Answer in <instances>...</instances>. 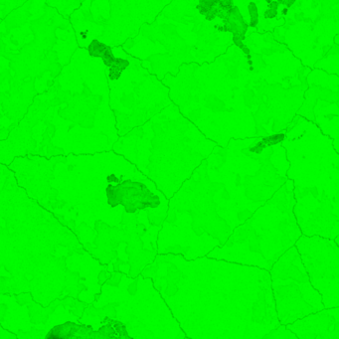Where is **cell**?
Masks as SVG:
<instances>
[{
	"label": "cell",
	"instance_id": "obj_1",
	"mask_svg": "<svg viewBox=\"0 0 339 339\" xmlns=\"http://www.w3.org/2000/svg\"><path fill=\"white\" fill-rule=\"evenodd\" d=\"M282 144L293 181L294 214L303 234L339 236V153L333 140L313 122L296 117Z\"/></svg>",
	"mask_w": 339,
	"mask_h": 339
},
{
	"label": "cell",
	"instance_id": "obj_2",
	"mask_svg": "<svg viewBox=\"0 0 339 339\" xmlns=\"http://www.w3.org/2000/svg\"><path fill=\"white\" fill-rule=\"evenodd\" d=\"M286 132L231 139L212 155L220 176L215 193L218 213L234 230L270 200L288 180L289 161L282 142ZM214 198V199H215Z\"/></svg>",
	"mask_w": 339,
	"mask_h": 339
},
{
	"label": "cell",
	"instance_id": "obj_3",
	"mask_svg": "<svg viewBox=\"0 0 339 339\" xmlns=\"http://www.w3.org/2000/svg\"><path fill=\"white\" fill-rule=\"evenodd\" d=\"M293 181L288 179L248 220L234 229L215 257L270 271L303 234L294 214Z\"/></svg>",
	"mask_w": 339,
	"mask_h": 339
},
{
	"label": "cell",
	"instance_id": "obj_4",
	"mask_svg": "<svg viewBox=\"0 0 339 339\" xmlns=\"http://www.w3.org/2000/svg\"><path fill=\"white\" fill-rule=\"evenodd\" d=\"M270 274L277 313L282 324H290L325 309L296 246L287 250L275 262Z\"/></svg>",
	"mask_w": 339,
	"mask_h": 339
},
{
	"label": "cell",
	"instance_id": "obj_5",
	"mask_svg": "<svg viewBox=\"0 0 339 339\" xmlns=\"http://www.w3.org/2000/svg\"><path fill=\"white\" fill-rule=\"evenodd\" d=\"M325 309L339 307V245L334 239L303 235L295 244Z\"/></svg>",
	"mask_w": 339,
	"mask_h": 339
},
{
	"label": "cell",
	"instance_id": "obj_6",
	"mask_svg": "<svg viewBox=\"0 0 339 339\" xmlns=\"http://www.w3.org/2000/svg\"><path fill=\"white\" fill-rule=\"evenodd\" d=\"M287 326L298 339H339V307L323 309Z\"/></svg>",
	"mask_w": 339,
	"mask_h": 339
},
{
	"label": "cell",
	"instance_id": "obj_7",
	"mask_svg": "<svg viewBox=\"0 0 339 339\" xmlns=\"http://www.w3.org/2000/svg\"><path fill=\"white\" fill-rule=\"evenodd\" d=\"M263 338L266 339H298V337L287 328V325L280 324L278 327L271 330Z\"/></svg>",
	"mask_w": 339,
	"mask_h": 339
},
{
	"label": "cell",
	"instance_id": "obj_8",
	"mask_svg": "<svg viewBox=\"0 0 339 339\" xmlns=\"http://www.w3.org/2000/svg\"><path fill=\"white\" fill-rule=\"evenodd\" d=\"M108 47H106L104 44L98 42V41H94L89 48L90 54L95 56V57H104V53L107 51Z\"/></svg>",
	"mask_w": 339,
	"mask_h": 339
},
{
	"label": "cell",
	"instance_id": "obj_9",
	"mask_svg": "<svg viewBox=\"0 0 339 339\" xmlns=\"http://www.w3.org/2000/svg\"><path fill=\"white\" fill-rule=\"evenodd\" d=\"M137 222V216L135 213H129V212H125L122 216V224L123 225H128V224H134L136 225Z\"/></svg>",
	"mask_w": 339,
	"mask_h": 339
},
{
	"label": "cell",
	"instance_id": "obj_10",
	"mask_svg": "<svg viewBox=\"0 0 339 339\" xmlns=\"http://www.w3.org/2000/svg\"><path fill=\"white\" fill-rule=\"evenodd\" d=\"M121 280H122V274L119 273V272H117L116 274L111 275V276L107 279V281H106V285L111 286V287H119V284H120Z\"/></svg>",
	"mask_w": 339,
	"mask_h": 339
},
{
	"label": "cell",
	"instance_id": "obj_11",
	"mask_svg": "<svg viewBox=\"0 0 339 339\" xmlns=\"http://www.w3.org/2000/svg\"><path fill=\"white\" fill-rule=\"evenodd\" d=\"M181 274L178 271H168L167 272V277H166V281L167 283H178L180 280Z\"/></svg>",
	"mask_w": 339,
	"mask_h": 339
},
{
	"label": "cell",
	"instance_id": "obj_12",
	"mask_svg": "<svg viewBox=\"0 0 339 339\" xmlns=\"http://www.w3.org/2000/svg\"><path fill=\"white\" fill-rule=\"evenodd\" d=\"M116 306H119V304H110V305H107V306L103 308L105 315L107 317H109V318H116L117 317V311L115 309Z\"/></svg>",
	"mask_w": 339,
	"mask_h": 339
},
{
	"label": "cell",
	"instance_id": "obj_13",
	"mask_svg": "<svg viewBox=\"0 0 339 339\" xmlns=\"http://www.w3.org/2000/svg\"><path fill=\"white\" fill-rule=\"evenodd\" d=\"M157 266H147L143 271H142V277L143 278H153L157 275Z\"/></svg>",
	"mask_w": 339,
	"mask_h": 339
},
{
	"label": "cell",
	"instance_id": "obj_14",
	"mask_svg": "<svg viewBox=\"0 0 339 339\" xmlns=\"http://www.w3.org/2000/svg\"><path fill=\"white\" fill-rule=\"evenodd\" d=\"M16 302L20 306H24V305L32 303V299H31V296H30L29 293H20L19 295L16 296Z\"/></svg>",
	"mask_w": 339,
	"mask_h": 339
},
{
	"label": "cell",
	"instance_id": "obj_15",
	"mask_svg": "<svg viewBox=\"0 0 339 339\" xmlns=\"http://www.w3.org/2000/svg\"><path fill=\"white\" fill-rule=\"evenodd\" d=\"M95 226H96V230L98 231V233H108V231L110 229V227L106 223L102 222L101 220L96 221Z\"/></svg>",
	"mask_w": 339,
	"mask_h": 339
},
{
	"label": "cell",
	"instance_id": "obj_16",
	"mask_svg": "<svg viewBox=\"0 0 339 339\" xmlns=\"http://www.w3.org/2000/svg\"><path fill=\"white\" fill-rule=\"evenodd\" d=\"M141 268L142 266L139 262H135L131 265V270H130V276L131 278H135L136 276L139 275V273L141 272Z\"/></svg>",
	"mask_w": 339,
	"mask_h": 339
},
{
	"label": "cell",
	"instance_id": "obj_17",
	"mask_svg": "<svg viewBox=\"0 0 339 339\" xmlns=\"http://www.w3.org/2000/svg\"><path fill=\"white\" fill-rule=\"evenodd\" d=\"M44 310L40 309V307L34 303H30V305L28 306V313H29V315L30 316H33L35 314H38V313H42Z\"/></svg>",
	"mask_w": 339,
	"mask_h": 339
},
{
	"label": "cell",
	"instance_id": "obj_18",
	"mask_svg": "<svg viewBox=\"0 0 339 339\" xmlns=\"http://www.w3.org/2000/svg\"><path fill=\"white\" fill-rule=\"evenodd\" d=\"M178 291V287L176 286V284L174 283H168L167 287H166V294L169 296H173L174 294H176V292Z\"/></svg>",
	"mask_w": 339,
	"mask_h": 339
},
{
	"label": "cell",
	"instance_id": "obj_19",
	"mask_svg": "<svg viewBox=\"0 0 339 339\" xmlns=\"http://www.w3.org/2000/svg\"><path fill=\"white\" fill-rule=\"evenodd\" d=\"M141 252H142V254L146 257V259H147V261H153L155 259H156V255H157V253H156V251L154 250V251H149V250H141Z\"/></svg>",
	"mask_w": 339,
	"mask_h": 339
},
{
	"label": "cell",
	"instance_id": "obj_20",
	"mask_svg": "<svg viewBox=\"0 0 339 339\" xmlns=\"http://www.w3.org/2000/svg\"><path fill=\"white\" fill-rule=\"evenodd\" d=\"M62 305L64 307H70V308H75L76 307V302L73 299V296H67L64 298L62 302Z\"/></svg>",
	"mask_w": 339,
	"mask_h": 339
},
{
	"label": "cell",
	"instance_id": "obj_21",
	"mask_svg": "<svg viewBox=\"0 0 339 339\" xmlns=\"http://www.w3.org/2000/svg\"><path fill=\"white\" fill-rule=\"evenodd\" d=\"M166 221L168 223H174L176 221V214L173 209H170L167 216H166Z\"/></svg>",
	"mask_w": 339,
	"mask_h": 339
},
{
	"label": "cell",
	"instance_id": "obj_22",
	"mask_svg": "<svg viewBox=\"0 0 339 339\" xmlns=\"http://www.w3.org/2000/svg\"><path fill=\"white\" fill-rule=\"evenodd\" d=\"M181 250H182V247L179 246V245H175V246H170L166 249V251L168 253H173V254H179L181 253Z\"/></svg>",
	"mask_w": 339,
	"mask_h": 339
},
{
	"label": "cell",
	"instance_id": "obj_23",
	"mask_svg": "<svg viewBox=\"0 0 339 339\" xmlns=\"http://www.w3.org/2000/svg\"><path fill=\"white\" fill-rule=\"evenodd\" d=\"M108 277L106 276V272L105 271H102L100 274H99V277H98V281H99V284L100 285H103L104 283H106Z\"/></svg>",
	"mask_w": 339,
	"mask_h": 339
},
{
	"label": "cell",
	"instance_id": "obj_24",
	"mask_svg": "<svg viewBox=\"0 0 339 339\" xmlns=\"http://www.w3.org/2000/svg\"><path fill=\"white\" fill-rule=\"evenodd\" d=\"M146 229H145V226L143 224H140V223H137L136 224V229H135V233H137L138 235L143 236V234L145 233Z\"/></svg>",
	"mask_w": 339,
	"mask_h": 339
},
{
	"label": "cell",
	"instance_id": "obj_25",
	"mask_svg": "<svg viewBox=\"0 0 339 339\" xmlns=\"http://www.w3.org/2000/svg\"><path fill=\"white\" fill-rule=\"evenodd\" d=\"M128 291L131 295H135V293L137 291V281L131 283V285L128 287Z\"/></svg>",
	"mask_w": 339,
	"mask_h": 339
},
{
	"label": "cell",
	"instance_id": "obj_26",
	"mask_svg": "<svg viewBox=\"0 0 339 339\" xmlns=\"http://www.w3.org/2000/svg\"><path fill=\"white\" fill-rule=\"evenodd\" d=\"M56 265H57V267H58L59 269H61V270H65V268H66V258H65V257H62V258L58 259V260L56 261Z\"/></svg>",
	"mask_w": 339,
	"mask_h": 339
},
{
	"label": "cell",
	"instance_id": "obj_27",
	"mask_svg": "<svg viewBox=\"0 0 339 339\" xmlns=\"http://www.w3.org/2000/svg\"><path fill=\"white\" fill-rule=\"evenodd\" d=\"M88 308V305L86 303L83 302H76V307L75 309H77L81 313H84V311Z\"/></svg>",
	"mask_w": 339,
	"mask_h": 339
},
{
	"label": "cell",
	"instance_id": "obj_28",
	"mask_svg": "<svg viewBox=\"0 0 339 339\" xmlns=\"http://www.w3.org/2000/svg\"><path fill=\"white\" fill-rule=\"evenodd\" d=\"M120 230H121V229H119L118 227H112V228H110L109 231H108V234L110 236V238H111V239L116 238V237L118 236V234L120 233Z\"/></svg>",
	"mask_w": 339,
	"mask_h": 339
},
{
	"label": "cell",
	"instance_id": "obj_29",
	"mask_svg": "<svg viewBox=\"0 0 339 339\" xmlns=\"http://www.w3.org/2000/svg\"><path fill=\"white\" fill-rule=\"evenodd\" d=\"M127 227L125 228V230L129 233V234H133V233H135V229H136V225H134V224H128V225H126Z\"/></svg>",
	"mask_w": 339,
	"mask_h": 339
},
{
	"label": "cell",
	"instance_id": "obj_30",
	"mask_svg": "<svg viewBox=\"0 0 339 339\" xmlns=\"http://www.w3.org/2000/svg\"><path fill=\"white\" fill-rule=\"evenodd\" d=\"M48 195H49V199L53 201V200H56L57 198V195H58V191L56 189H50L49 192H48Z\"/></svg>",
	"mask_w": 339,
	"mask_h": 339
},
{
	"label": "cell",
	"instance_id": "obj_31",
	"mask_svg": "<svg viewBox=\"0 0 339 339\" xmlns=\"http://www.w3.org/2000/svg\"><path fill=\"white\" fill-rule=\"evenodd\" d=\"M98 310H99V309H96V308H94V307H91V308L88 309V313H89L90 315H92V316H98Z\"/></svg>",
	"mask_w": 339,
	"mask_h": 339
},
{
	"label": "cell",
	"instance_id": "obj_32",
	"mask_svg": "<svg viewBox=\"0 0 339 339\" xmlns=\"http://www.w3.org/2000/svg\"><path fill=\"white\" fill-rule=\"evenodd\" d=\"M0 312H1V320H3V317L5 316V313L7 312V308L5 305L0 306Z\"/></svg>",
	"mask_w": 339,
	"mask_h": 339
},
{
	"label": "cell",
	"instance_id": "obj_33",
	"mask_svg": "<svg viewBox=\"0 0 339 339\" xmlns=\"http://www.w3.org/2000/svg\"><path fill=\"white\" fill-rule=\"evenodd\" d=\"M167 260L164 258V257H161V256H159V257H157V266H159L160 263H166L167 262Z\"/></svg>",
	"mask_w": 339,
	"mask_h": 339
},
{
	"label": "cell",
	"instance_id": "obj_34",
	"mask_svg": "<svg viewBox=\"0 0 339 339\" xmlns=\"http://www.w3.org/2000/svg\"><path fill=\"white\" fill-rule=\"evenodd\" d=\"M48 144H50V138H49V136H47V134H44L42 145H48Z\"/></svg>",
	"mask_w": 339,
	"mask_h": 339
},
{
	"label": "cell",
	"instance_id": "obj_35",
	"mask_svg": "<svg viewBox=\"0 0 339 339\" xmlns=\"http://www.w3.org/2000/svg\"><path fill=\"white\" fill-rule=\"evenodd\" d=\"M68 227H70L73 231L76 230V224H75V221L74 220H71L68 222Z\"/></svg>",
	"mask_w": 339,
	"mask_h": 339
},
{
	"label": "cell",
	"instance_id": "obj_36",
	"mask_svg": "<svg viewBox=\"0 0 339 339\" xmlns=\"http://www.w3.org/2000/svg\"><path fill=\"white\" fill-rule=\"evenodd\" d=\"M85 247H86V249L88 250V252H90V253H92V252L94 251V249H95V248H93V246H92L91 244H89V243H88V244H86V245H85Z\"/></svg>",
	"mask_w": 339,
	"mask_h": 339
},
{
	"label": "cell",
	"instance_id": "obj_37",
	"mask_svg": "<svg viewBox=\"0 0 339 339\" xmlns=\"http://www.w3.org/2000/svg\"><path fill=\"white\" fill-rule=\"evenodd\" d=\"M77 287H78L79 292L81 293L84 289H86V287L83 284H77Z\"/></svg>",
	"mask_w": 339,
	"mask_h": 339
},
{
	"label": "cell",
	"instance_id": "obj_38",
	"mask_svg": "<svg viewBox=\"0 0 339 339\" xmlns=\"http://www.w3.org/2000/svg\"><path fill=\"white\" fill-rule=\"evenodd\" d=\"M35 146H36V142L33 140V141H30V143H29V148H31L32 150L35 148Z\"/></svg>",
	"mask_w": 339,
	"mask_h": 339
},
{
	"label": "cell",
	"instance_id": "obj_39",
	"mask_svg": "<svg viewBox=\"0 0 339 339\" xmlns=\"http://www.w3.org/2000/svg\"><path fill=\"white\" fill-rule=\"evenodd\" d=\"M168 271H178L177 270V268H176V266H174V265H170V267L168 268Z\"/></svg>",
	"mask_w": 339,
	"mask_h": 339
},
{
	"label": "cell",
	"instance_id": "obj_40",
	"mask_svg": "<svg viewBox=\"0 0 339 339\" xmlns=\"http://www.w3.org/2000/svg\"><path fill=\"white\" fill-rule=\"evenodd\" d=\"M189 247H183L182 250H181V253H187L189 251Z\"/></svg>",
	"mask_w": 339,
	"mask_h": 339
},
{
	"label": "cell",
	"instance_id": "obj_41",
	"mask_svg": "<svg viewBox=\"0 0 339 339\" xmlns=\"http://www.w3.org/2000/svg\"><path fill=\"white\" fill-rule=\"evenodd\" d=\"M75 252L78 253V254H81V255L83 254V250L82 249H75Z\"/></svg>",
	"mask_w": 339,
	"mask_h": 339
},
{
	"label": "cell",
	"instance_id": "obj_42",
	"mask_svg": "<svg viewBox=\"0 0 339 339\" xmlns=\"http://www.w3.org/2000/svg\"><path fill=\"white\" fill-rule=\"evenodd\" d=\"M334 240H335V241H336V243H337V244H338V245H339V236H338V237H336V238H335V239H334Z\"/></svg>",
	"mask_w": 339,
	"mask_h": 339
},
{
	"label": "cell",
	"instance_id": "obj_43",
	"mask_svg": "<svg viewBox=\"0 0 339 339\" xmlns=\"http://www.w3.org/2000/svg\"><path fill=\"white\" fill-rule=\"evenodd\" d=\"M73 169V166H69V170H72Z\"/></svg>",
	"mask_w": 339,
	"mask_h": 339
}]
</instances>
